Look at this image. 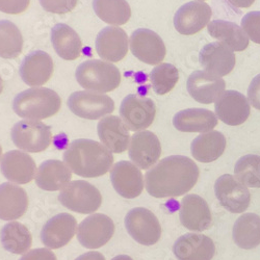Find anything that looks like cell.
<instances>
[{
    "mask_svg": "<svg viewBox=\"0 0 260 260\" xmlns=\"http://www.w3.org/2000/svg\"><path fill=\"white\" fill-rule=\"evenodd\" d=\"M98 136L101 143L113 153H123L130 145L129 129L117 116H108L99 121Z\"/></svg>",
    "mask_w": 260,
    "mask_h": 260,
    "instance_id": "cell-25",
    "label": "cell"
},
{
    "mask_svg": "<svg viewBox=\"0 0 260 260\" xmlns=\"http://www.w3.org/2000/svg\"><path fill=\"white\" fill-rule=\"evenodd\" d=\"M76 80L86 91L108 93L121 83V73L113 64L101 59H90L80 63L75 72Z\"/></svg>",
    "mask_w": 260,
    "mask_h": 260,
    "instance_id": "cell-4",
    "label": "cell"
},
{
    "mask_svg": "<svg viewBox=\"0 0 260 260\" xmlns=\"http://www.w3.org/2000/svg\"><path fill=\"white\" fill-rule=\"evenodd\" d=\"M60 106L61 99L58 94L41 86L19 93L13 102V110L19 117L36 121L54 116Z\"/></svg>",
    "mask_w": 260,
    "mask_h": 260,
    "instance_id": "cell-3",
    "label": "cell"
},
{
    "mask_svg": "<svg viewBox=\"0 0 260 260\" xmlns=\"http://www.w3.org/2000/svg\"><path fill=\"white\" fill-rule=\"evenodd\" d=\"M30 0H0V12L17 15L23 13L29 7Z\"/></svg>",
    "mask_w": 260,
    "mask_h": 260,
    "instance_id": "cell-40",
    "label": "cell"
},
{
    "mask_svg": "<svg viewBox=\"0 0 260 260\" xmlns=\"http://www.w3.org/2000/svg\"><path fill=\"white\" fill-rule=\"evenodd\" d=\"M11 136L15 146L28 153L42 152L52 141L51 128L36 120L19 121L12 128Z\"/></svg>",
    "mask_w": 260,
    "mask_h": 260,
    "instance_id": "cell-6",
    "label": "cell"
},
{
    "mask_svg": "<svg viewBox=\"0 0 260 260\" xmlns=\"http://www.w3.org/2000/svg\"><path fill=\"white\" fill-rule=\"evenodd\" d=\"M173 125L181 133L206 134L218 125V117L205 108H187L174 116Z\"/></svg>",
    "mask_w": 260,
    "mask_h": 260,
    "instance_id": "cell-27",
    "label": "cell"
},
{
    "mask_svg": "<svg viewBox=\"0 0 260 260\" xmlns=\"http://www.w3.org/2000/svg\"><path fill=\"white\" fill-rule=\"evenodd\" d=\"M215 114L218 119L229 126L245 123L251 113V106L246 96L237 91H226L215 102Z\"/></svg>",
    "mask_w": 260,
    "mask_h": 260,
    "instance_id": "cell-18",
    "label": "cell"
},
{
    "mask_svg": "<svg viewBox=\"0 0 260 260\" xmlns=\"http://www.w3.org/2000/svg\"><path fill=\"white\" fill-rule=\"evenodd\" d=\"M212 16L211 8L203 2H190L176 12L174 26L176 30L184 36H191L201 31L209 24Z\"/></svg>",
    "mask_w": 260,
    "mask_h": 260,
    "instance_id": "cell-15",
    "label": "cell"
},
{
    "mask_svg": "<svg viewBox=\"0 0 260 260\" xmlns=\"http://www.w3.org/2000/svg\"><path fill=\"white\" fill-rule=\"evenodd\" d=\"M242 28L249 39L260 44V12H250L242 19Z\"/></svg>",
    "mask_w": 260,
    "mask_h": 260,
    "instance_id": "cell-38",
    "label": "cell"
},
{
    "mask_svg": "<svg viewBox=\"0 0 260 260\" xmlns=\"http://www.w3.org/2000/svg\"><path fill=\"white\" fill-rule=\"evenodd\" d=\"M233 241L237 247L251 250L260 245V216L256 213H244L238 218L232 230Z\"/></svg>",
    "mask_w": 260,
    "mask_h": 260,
    "instance_id": "cell-32",
    "label": "cell"
},
{
    "mask_svg": "<svg viewBox=\"0 0 260 260\" xmlns=\"http://www.w3.org/2000/svg\"><path fill=\"white\" fill-rule=\"evenodd\" d=\"M128 155L138 168L148 170L157 162L161 155L160 142L152 132H138L130 141Z\"/></svg>",
    "mask_w": 260,
    "mask_h": 260,
    "instance_id": "cell-14",
    "label": "cell"
},
{
    "mask_svg": "<svg viewBox=\"0 0 260 260\" xmlns=\"http://www.w3.org/2000/svg\"><path fill=\"white\" fill-rule=\"evenodd\" d=\"M58 200L69 210L82 214L94 213L102 204L99 189L85 180L69 182L60 190Z\"/></svg>",
    "mask_w": 260,
    "mask_h": 260,
    "instance_id": "cell-5",
    "label": "cell"
},
{
    "mask_svg": "<svg viewBox=\"0 0 260 260\" xmlns=\"http://www.w3.org/2000/svg\"><path fill=\"white\" fill-rule=\"evenodd\" d=\"M70 111L82 119L97 120L115 111L114 100L105 94L78 91L73 93L68 99Z\"/></svg>",
    "mask_w": 260,
    "mask_h": 260,
    "instance_id": "cell-9",
    "label": "cell"
},
{
    "mask_svg": "<svg viewBox=\"0 0 260 260\" xmlns=\"http://www.w3.org/2000/svg\"><path fill=\"white\" fill-rule=\"evenodd\" d=\"M128 45V37L124 29L118 26H108L98 34L95 48L103 60L117 62L126 56Z\"/></svg>",
    "mask_w": 260,
    "mask_h": 260,
    "instance_id": "cell-23",
    "label": "cell"
},
{
    "mask_svg": "<svg viewBox=\"0 0 260 260\" xmlns=\"http://www.w3.org/2000/svg\"><path fill=\"white\" fill-rule=\"evenodd\" d=\"M152 89L157 95H166L171 92L179 80L178 69L171 63H159L150 73Z\"/></svg>",
    "mask_w": 260,
    "mask_h": 260,
    "instance_id": "cell-37",
    "label": "cell"
},
{
    "mask_svg": "<svg viewBox=\"0 0 260 260\" xmlns=\"http://www.w3.org/2000/svg\"><path fill=\"white\" fill-rule=\"evenodd\" d=\"M3 247L13 254H24L32 245V236L27 227L19 222H10L0 232Z\"/></svg>",
    "mask_w": 260,
    "mask_h": 260,
    "instance_id": "cell-33",
    "label": "cell"
},
{
    "mask_svg": "<svg viewBox=\"0 0 260 260\" xmlns=\"http://www.w3.org/2000/svg\"><path fill=\"white\" fill-rule=\"evenodd\" d=\"M2 155H3V148L0 146V159H2Z\"/></svg>",
    "mask_w": 260,
    "mask_h": 260,
    "instance_id": "cell-47",
    "label": "cell"
},
{
    "mask_svg": "<svg viewBox=\"0 0 260 260\" xmlns=\"http://www.w3.org/2000/svg\"><path fill=\"white\" fill-rule=\"evenodd\" d=\"M40 5L45 11L53 14H67L72 12L78 0H39Z\"/></svg>",
    "mask_w": 260,
    "mask_h": 260,
    "instance_id": "cell-39",
    "label": "cell"
},
{
    "mask_svg": "<svg viewBox=\"0 0 260 260\" xmlns=\"http://www.w3.org/2000/svg\"><path fill=\"white\" fill-rule=\"evenodd\" d=\"M173 253L178 260H211L215 253V246L206 235L186 233L175 242Z\"/></svg>",
    "mask_w": 260,
    "mask_h": 260,
    "instance_id": "cell-22",
    "label": "cell"
},
{
    "mask_svg": "<svg viewBox=\"0 0 260 260\" xmlns=\"http://www.w3.org/2000/svg\"><path fill=\"white\" fill-rule=\"evenodd\" d=\"M227 2L234 8L247 9L255 3V0H227Z\"/></svg>",
    "mask_w": 260,
    "mask_h": 260,
    "instance_id": "cell-44",
    "label": "cell"
},
{
    "mask_svg": "<svg viewBox=\"0 0 260 260\" xmlns=\"http://www.w3.org/2000/svg\"><path fill=\"white\" fill-rule=\"evenodd\" d=\"M208 34L227 45L233 51H243L249 45V37L234 22L225 20H213L207 25Z\"/></svg>",
    "mask_w": 260,
    "mask_h": 260,
    "instance_id": "cell-31",
    "label": "cell"
},
{
    "mask_svg": "<svg viewBox=\"0 0 260 260\" xmlns=\"http://www.w3.org/2000/svg\"><path fill=\"white\" fill-rule=\"evenodd\" d=\"M226 88L225 80L207 71L192 72L186 82L189 96L202 104L216 102L224 94Z\"/></svg>",
    "mask_w": 260,
    "mask_h": 260,
    "instance_id": "cell-13",
    "label": "cell"
},
{
    "mask_svg": "<svg viewBox=\"0 0 260 260\" xmlns=\"http://www.w3.org/2000/svg\"><path fill=\"white\" fill-rule=\"evenodd\" d=\"M129 45L133 54L147 64L160 63L167 52L162 39L156 32L147 28L134 31Z\"/></svg>",
    "mask_w": 260,
    "mask_h": 260,
    "instance_id": "cell-12",
    "label": "cell"
},
{
    "mask_svg": "<svg viewBox=\"0 0 260 260\" xmlns=\"http://www.w3.org/2000/svg\"><path fill=\"white\" fill-rule=\"evenodd\" d=\"M0 171L10 182L26 184L36 178L37 166L26 152L12 150L0 159Z\"/></svg>",
    "mask_w": 260,
    "mask_h": 260,
    "instance_id": "cell-19",
    "label": "cell"
},
{
    "mask_svg": "<svg viewBox=\"0 0 260 260\" xmlns=\"http://www.w3.org/2000/svg\"><path fill=\"white\" fill-rule=\"evenodd\" d=\"M3 91H4V80L2 77H0V94L3 93Z\"/></svg>",
    "mask_w": 260,
    "mask_h": 260,
    "instance_id": "cell-46",
    "label": "cell"
},
{
    "mask_svg": "<svg viewBox=\"0 0 260 260\" xmlns=\"http://www.w3.org/2000/svg\"><path fill=\"white\" fill-rule=\"evenodd\" d=\"M23 49V37L20 29L9 20L0 21V57L16 58Z\"/></svg>",
    "mask_w": 260,
    "mask_h": 260,
    "instance_id": "cell-35",
    "label": "cell"
},
{
    "mask_svg": "<svg viewBox=\"0 0 260 260\" xmlns=\"http://www.w3.org/2000/svg\"><path fill=\"white\" fill-rule=\"evenodd\" d=\"M112 260H134V259L127 255H119V256L114 257Z\"/></svg>",
    "mask_w": 260,
    "mask_h": 260,
    "instance_id": "cell-45",
    "label": "cell"
},
{
    "mask_svg": "<svg viewBox=\"0 0 260 260\" xmlns=\"http://www.w3.org/2000/svg\"><path fill=\"white\" fill-rule=\"evenodd\" d=\"M111 181L116 191L126 199L139 197L144 189L142 172L130 161H119L112 168Z\"/></svg>",
    "mask_w": 260,
    "mask_h": 260,
    "instance_id": "cell-16",
    "label": "cell"
},
{
    "mask_svg": "<svg viewBox=\"0 0 260 260\" xmlns=\"http://www.w3.org/2000/svg\"><path fill=\"white\" fill-rule=\"evenodd\" d=\"M214 193L220 204L232 213H242L250 205L248 187L230 174L222 175L214 183Z\"/></svg>",
    "mask_w": 260,
    "mask_h": 260,
    "instance_id": "cell-11",
    "label": "cell"
},
{
    "mask_svg": "<svg viewBox=\"0 0 260 260\" xmlns=\"http://www.w3.org/2000/svg\"><path fill=\"white\" fill-rule=\"evenodd\" d=\"M199 62L205 71L222 77L234 69L236 58L233 50L227 45L221 42H213L201 49Z\"/></svg>",
    "mask_w": 260,
    "mask_h": 260,
    "instance_id": "cell-21",
    "label": "cell"
},
{
    "mask_svg": "<svg viewBox=\"0 0 260 260\" xmlns=\"http://www.w3.org/2000/svg\"><path fill=\"white\" fill-rule=\"evenodd\" d=\"M234 174L247 187L260 188V156L248 154L241 157L235 164Z\"/></svg>",
    "mask_w": 260,
    "mask_h": 260,
    "instance_id": "cell-36",
    "label": "cell"
},
{
    "mask_svg": "<svg viewBox=\"0 0 260 260\" xmlns=\"http://www.w3.org/2000/svg\"><path fill=\"white\" fill-rule=\"evenodd\" d=\"M115 233L114 221L102 213H94L84 219L77 228V240L86 249H99L111 241Z\"/></svg>",
    "mask_w": 260,
    "mask_h": 260,
    "instance_id": "cell-10",
    "label": "cell"
},
{
    "mask_svg": "<svg viewBox=\"0 0 260 260\" xmlns=\"http://www.w3.org/2000/svg\"><path fill=\"white\" fill-rule=\"evenodd\" d=\"M181 224L188 230L203 232L210 228L212 215L207 202L198 194H186L179 208Z\"/></svg>",
    "mask_w": 260,
    "mask_h": 260,
    "instance_id": "cell-20",
    "label": "cell"
},
{
    "mask_svg": "<svg viewBox=\"0 0 260 260\" xmlns=\"http://www.w3.org/2000/svg\"><path fill=\"white\" fill-rule=\"evenodd\" d=\"M77 230V222L69 213L56 214L42 228L41 241L49 249H59L69 244Z\"/></svg>",
    "mask_w": 260,
    "mask_h": 260,
    "instance_id": "cell-17",
    "label": "cell"
},
{
    "mask_svg": "<svg viewBox=\"0 0 260 260\" xmlns=\"http://www.w3.org/2000/svg\"><path fill=\"white\" fill-rule=\"evenodd\" d=\"M63 160L74 174L85 178H96L112 169L114 156L102 143L78 139L69 144L63 152Z\"/></svg>",
    "mask_w": 260,
    "mask_h": 260,
    "instance_id": "cell-2",
    "label": "cell"
},
{
    "mask_svg": "<svg viewBox=\"0 0 260 260\" xmlns=\"http://www.w3.org/2000/svg\"><path fill=\"white\" fill-rule=\"evenodd\" d=\"M72 171L69 167L57 159H49L42 162L36 174V183L47 191L62 189L71 182Z\"/></svg>",
    "mask_w": 260,
    "mask_h": 260,
    "instance_id": "cell-28",
    "label": "cell"
},
{
    "mask_svg": "<svg viewBox=\"0 0 260 260\" xmlns=\"http://www.w3.org/2000/svg\"><path fill=\"white\" fill-rule=\"evenodd\" d=\"M199 178V168L187 156L171 155L145 175V185L154 198H175L188 192Z\"/></svg>",
    "mask_w": 260,
    "mask_h": 260,
    "instance_id": "cell-1",
    "label": "cell"
},
{
    "mask_svg": "<svg viewBox=\"0 0 260 260\" xmlns=\"http://www.w3.org/2000/svg\"><path fill=\"white\" fill-rule=\"evenodd\" d=\"M128 234L143 246L155 245L161 236V227L156 215L147 208L136 207L125 216Z\"/></svg>",
    "mask_w": 260,
    "mask_h": 260,
    "instance_id": "cell-7",
    "label": "cell"
},
{
    "mask_svg": "<svg viewBox=\"0 0 260 260\" xmlns=\"http://www.w3.org/2000/svg\"><path fill=\"white\" fill-rule=\"evenodd\" d=\"M198 2H204V0H198Z\"/></svg>",
    "mask_w": 260,
    "mask_h": 260,
    "instance_id": "cell-48",
    "label": "cell"
},
{
    "mask_svg": "<svg viewBox=\"0 0 260 260\" xmlns=\"http://www.w3.org/2000/svg\"><path fill=\"white\" fill-rule=\"evenodd\" d=\"M20 260H57L55 254L49 250L44 248L34 249L25 253Z\"/></svg>",
    "mask_w": 260,
    "mask_h": 260,
    "instance_id": "cell-42",
    "label": "cell"
},
{
    "mask_svg": "<svg viewBox=\"0 0 260 260\" xmlns=\"http://www.w3.org/2000/svg\"><path fill=\"white\" fill-rule=\"evenodd\" d=\"M156 106L152 99L139 95L126 96L120 106V118L132 132H143L153 123Z\"/></svg>",
    "mask_w": 260,
    "mask_h": 260,
    "instance_id": "cell-8",
    "label": "cell"
},
{
    "mask_svg": "<svg viewBox=\"0 0 260 260\" xmlns=\"http://www.w3.org/2000/svg\"><path fill=\"white\" fill-rule=\"evenodd\" d=\"M19 73L27 85L39 88L40 85L45 84L52 76L53 60L45 51H32L24 57Z\"/></svg>",
    "mask_w": 260,
    "mask_h": 260,
    "instance_id": "cell-24",
    "label": "cell"
},
{
    "mask_svg": "<svg viewBox=\"0 0 260 260\" xmlns=\"http://www.w3.org/2000/svg\"><path fill=\"white\" fill-rule=\"evenodd\" d=\"M248 99L254 108L260 111V74L255 76L249 85Z\"/></svg>",
    "mask_w": 260,
    "mask_h": 260,
    "instance_id": "cell-41",
    "label": "cell"
},
{
    "mask_svg": "<svg viewBox=\"0 0 260 260\" xmlns=\"http://www.w3.org/2000/svg\"><path fill=\"white\" fill-rule=\"evenodd\" d=\"M75 260H105V257L100 252H88L80 255Z\"/></svg>",
    "mask_w": 260,
    "mask_h": 260,
    "instance_id": "cell-43",
    "label": "cell"
},
{
    "mask_svg": "<svg viewBox=\"0 0 260 260\" xmlns=\"http://www.w3.org/2000/svg\"><path fill=\"white\" fill-rule=\"evenodd\" d=\"M93 9L103 22L120 26L132 17V9L126 0H93Z\"/></svg>",
    "mask_w": 260,
    "mask_h": 260,
    "instance_id": "cell-34",
    "label": "cell"
},
{
    "mask_svg": "<svg viewBox=\"0 0 260 260\" xmlns=\"http://www.w3.org/2000/svg\"><path fill=\"white\" fill-rule=\"evenodd\" d=\"M27 208L28 196L24 188L12 182L0 184V220H17L25 214Z\"/></svg>",
    "mask_w": 260,
    "mask_h": 260,
    "instance_id": "cell-26",
    "label": "cell"
},
{
    "mask_svg": "<svg viewBox=\"0 0 260 260\" xmlns=\"http://www.w3.org/2000/svg\"><path fill=\"white\" fill-rule=\"evenodd\" d=\"M225 149V136L215 130L201 134L191 142L190 145V152L193 158L203 164L212 162L221 157Z\"/></svg>",
    "mask_w": 260,
    "mask_h": 260,
    "instance_id": "cell-29",
    "label": "cell"
},
{
    "mask_svg": "<svg viewBox=\"0 0 260 260\" xmlns=\"http://www.w3.org/2000/svg\"><path fill=\"white\" fill-rule=\"evenodd\" d=\"M51 43L57 55L66 60H74L81 54V40L78 34L67 24L57 23L52 27Z\"/></svg>",
    "mask_w": 260,
    "mask_h": 260,
    "instance_id": "cell-30",
    "label": "cell"
}]
</instances>
